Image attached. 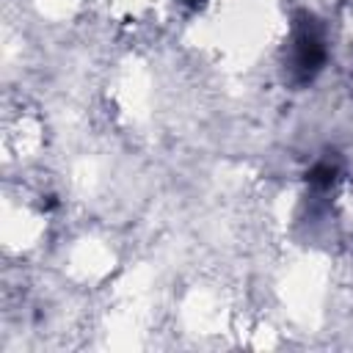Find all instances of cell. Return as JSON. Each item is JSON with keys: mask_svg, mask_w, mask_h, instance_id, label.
I'll use <instances>...</instances> for the list:
<instances>
[{"mask_svg": "<svg viewBox=\"0 0 353 353\" xmlns=\"http://www.w3.org/2000/svg\"><path fill=\"white\" fill-rule=\"evenodd\" d=\"M336 165H331V163H317L309 174H306V182H309V188H314V190H328L334 182H336Z\"/></svg>", "mask_w": 353, "mask_h": 353, "instance_id": "cell-2", "label": "cell"}, {"mask_svg": "<svg viewBox=\"0 0 353 353\" xmlns=\"http://www.w3.org/2000/svg\"><path fill=\"white\" fill-rule=\"evenodd\" d=\"M325 61H328V47L320 22L309 11H298L290 33V58H287L290 83L295 88L309 85L320 74Z\"/></svg>", "mask_w": 353, "mask_h": 353, "instance_id": "cell-1", "label": "cell"}, {"mask_svg": "<svg viewBox=\"0 0 353 353\" xmlns=\"http://www.w3.org/2000/svg\"><path fill=\"white\" fill-rule=\"evenodd\" d=\"M188 3H199V0H188Z\"/></svg>", "mask_w": 353, "mask_h": 353, "instance_id": "cell-3", "label": "cell"}]
</instances>
